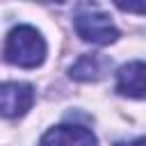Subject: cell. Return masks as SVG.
<instances>
[{"label":"cell","instance_id":"cell-2","mask_svg":"<svg viewBox=\"0 0 146 146\" xmlns=\"http://www.w3.org/2000/svg\"><path fill=\"white\" fill-rule=\"evenodd\" d=\"M75 32L82 41L98 43V46H107L119 39V30L110 21V16L100 11H91V9L75 16Z\"/></svg>","mask_w":146,"mask_h":146},{"label":"cell","instance_id":"cell-7","mask_svg":"<svg viewBox=\"0 0 146 146\" xmlns=\"http://www.w3.org/2000/svg\"><path fill=\"white\" fill-rule=\"evenodd\" d=\"M116 7L121 11H130V14H146V2H130V0L123 2V0H119Z\"/></svg>","mask_w":146,"mask_h":146},{"label":"cell","instance_id":"cell-3","mask_svg":"<svg viewBox=\"0 0 146 146\" xmlns=\"http://www.w3.org/2000/svg\"><path fill=\"white\" fill-rule=\"evenodd\" d=\"M34 100V91L25 82H2L0 84V114L7 119L23 116Z\"/></svg>","mask_w":146,"mask_h":146},{"label":"cell","instance_id":"cell-6","mask_svg":"<svg viewBox=\"0 0 146 146\" xmlns=\"http://www.w3.org/2000/svg\"><path fill=\"white\" fill-rule=\"evenodd\" d=\"M110 66H112L110 57H105L100 52H89V55H82L68 68V75L73 80H78V82H96V80L105 78Z\"/></svg>","mask_w":146,"mask_h":146},{"label":"cell","instance_id":"cell-5","mask_svg":"<svg viewBox=\"0 0 146 146\" xmlns=\"http://www.w3.org/2000/svg\"><path fill=\"white\" fill-rule=\"evenodd\" d=\"M39 146H96V137L82 125H57L41 137Z\"/></svg>","mask_w":146,"mask_h":146},{"label":"cell","instance_id":"cell-4","mask_svg":"<svg viewBox=\"0 0 146 146\" xmlns=\"http://www.w3.org/2000/svg\"><path fill=\"white\" fill-rule=\"evenodd\" d=\"M116 91L128 98H146V62H130L116 73Z\"/></svg>","mask_w":146,"mask_h":146},{"label":"cell","instance_id":"cell-1","mask_svg":"<svg viewBox=\"0 0 146 146\" xmlns=\"http://www.w3.org/2000/svg\"><path fill=\"white\" fill-rule=\"evenodd\" d=\"M5 57L9 64L21 66V68H34L46 59V41L43 36L30 27V25H18L9 32L7 43H5Z\"/></svg>","mask_w":146,"mask_h":146},{"label":"cell","instance_id":"cell-8","mask_svg":"<svg viewBox=\"0 0 146 146\" xmlns=\"http://www.w3.org/2000/svg\"><path fill=\"white\" fill-rule=\"evenodd\" d=\"M116 146H146V137H139V139H132V141H121Z\"/></svg>","mask_w":146,"mask_h":146}]
</instances>
